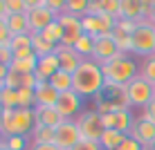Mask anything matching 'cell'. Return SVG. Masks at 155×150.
Returning <instances> with one entry per match:
<instances>
[{"label": "cell", "mask_w": 155, "mask_h": 150, "mask_svg": "<svg viewBox=\"0 0 155 150\" xmlns=\"http://www.w3.org/2000/svg\"><path fill=\"white\" fill-rule=\"evenodd\" d=\"M104 88H106L104 67L94 63L92 58L83 61L79 69L72 74V90L83 99H94L99 92H104Z\"/></svg>", "instance_id": "obj_1"}, {"label": "cell", "mask_w": 155, "mask_h": 150, "mask_svg": "<svg viewBox=\"0 0 155 150\" xmlns=\"http://www.w3.org/2000/svg\"><path fill=\"white\" fill-rule=\"evenodd\" d=\"M101 67H104L106 81L117 83V85H128L140 74V65L128 54H119L117 58H113L110 63H106V65H101Z\"/></svg>", "instance_id": "obj_2"}, {"label": "cell", "mask_w": 155, "mask_h": 150, "mask_svg": "<svg viewBox=\"0 0 155 150\" xmlns=\"http://www.w3.org/2000/svg\"><path fill=\"white\" fill-rule=\"evenodd\" d=\"M126 96H128L130 108H133V105H137V108H146V105L155 99V85L148 83L144 76L137 74V76L126 85Z\"/></svg>", "instance_id": "obj_3"}, {"label": "cell", "mask_w": 155, "mask_h": 150, "mask_svg": "<svg viewBox=\"0 0 155 150\" xmlns=\"http://www.w3.org/2000/svg\"><path fill=\"white\" fill-rule=\"evenodd\" d=\"M36 128V114H34V108H16L14 110V119L12 123L7 126L5 130V137H31Z\"/></svg>", "instance_id": "obj_4"}, {"label": "cell", "mask_w": 155, "mask_h": 150, "mask_svg": "<svg viewBox=\"0 0 155 150\" xmlns=\"http://www.w3.org/2000/svg\"><path fill=\"white\" fill-rule=\"evenodd\" d=\"M133 54L137 56H153L155 54V25L153 23H140L133 34Z\"/></svg>", "instance_id": "obj_5"}, {"label": "cell", "mask_w": 155, "mask_h": 150, "mask_svg": "<svg viewBox=\"0 0 155 150\" xmlns=\"http://www.w3.org/2000/svg\"><path fill=\"white\" fill-rule=\"evenodd\" d=\"M77 126H79V130H81V137L83 139H88V141H97L99 143V139L101 135H104V121H101V114L97 110H83V114L77 119Z\"/></svg>", "instance_id": "obj_6"}, {"label": "cell", "mask_w": 155, "mask_h": 150, "mask_svg": "<svg viewBox=\"0 0 155 150\" xmlns=\"http://www.w3.org/2000/svg\"><path fill=\"white\" fill-rule=\"evenodd\" d=\"M56 110H58V114H61L65 121H74V116L79 119V116L83 114V96H79L74 90L63 92L61 96H58Z\"/></svg>", "instance_id": "obj_7"}, {"label": "cell", "mask_w": 155, "mask_h": 150, "mask_svg": "<svg viewBox=\"0 0 155 150\" xmlns=\"http://www.w3.org/2000/svg\"><path fill=\"white\" fill-rule=\"evenodd\" d=\"M27 20H29V31L31 34H41L47 25H52L56 20V14H52L47 9V0H38L36 7H31L27 11Z\"/></svg>", "instance_id": "obj_8"}, {"label": "cell", "mask_w": 155, "mask_h": 150, "mask_svg": "<svg viewBox=\"0 0 155 150\" xmlns=\"http://www.w3.org/2000/svg\"><path fill=\"white\" fill-rule=\"evenodd\" d=\"M81 139L83 137H81L79 126H77V119H74V121H63L61 126H56V139H54V143L61 150H72Z\"/></svg>", "instance_id": "obj_9"}, {"label": "cell", "mask_w": 155, "mask_h": 150, "mask_svg": "<svg viewBox=\"0 0 155 150\" xmlns=\"http://www.w3.org/2000/svg\"><path fill=\"white\" fill-rule=\"evenodd\" d=\"M121 52H119V47H117V43L113 40V34L110 36H97V38H94V54H92L94 63L106 65V63H110Z\"/></svg>", "instance_id": "obj_10"}, {"label": "cell", "mask_w": 155, "mask_h": 150, "mask_svg": "<svg viewBox=\"0 0 155 150\" xmlns=\"http://www.w3.org/2000/svg\"><path fill=\"white\" fill-rule=\"evenodd\" d=\"M101 121H104L106 130H117V132H124V135H128L130 128L135 126V116H133L130 108L113 112V114H104V116H101Z\"/></svg>", "instance_id": "obj_11"}, {"label": "cell", "mask_w": 155, "mask_h": 150, "mask_svg": "<svg viewBox=\"0 0 155 150\" xmlns=\"http://www.w3.org/2000/svg\"><path fill=\"white\" fill-rule=\"evenodd\" d=\"M128 135L135 137L146 150H151L153 143H155V123L142 114V116H137V119H135V126L130 128V132H128Z\"/></svg>", "instance_id": "obj_12"}, {"label": "cell", "mask_w": 155, "mask_h": 150, "mask_svg": "<svg viewBox=\"0 0 155 150\" xmlns=\"http://www.w3.org/2000/svg\"><path fill=\"white\" fill-rule=\"evenodd\" d=\"M56 56H58V61H61V69H63V72H68V74H74L79 69V65L83 63L81 54H79L74 47L58 45L56 47Z\"/></svg>", "instance_id": "obj_13"}, {"label": "cell", "mask_w": 155, "mask_h": 150, "mask_svg": "<svg viewBox=\"0 0 155 150\" xmlns=\"http://www.w3.org/2000/svg\"><path fill=\"white\" fill-rule=\"evenodd\" d=\"M58 69H61V61H58L56 52L50 54V56L38 58V67H36V78H38V83H47Z\"/></svg>", "instance_id": "obj_14"}, {"label": "cell", "mask_w": 155, "mask_h": 150, "mask_svg": "<svg viewBox=\"0 0 155 150\" xmlns=\"http://www.w3.org/2000/svg\"><path fill=\"white\" fill-rule=\"evenodd\" d=\"M34 114H36V126H47V128H56L61 126L63 116L58 114L56 108H45V105H36L34 108Z\"/></svg>", "instance_id": "obj_15"}, {"label": "cell", "mask_w": 155, "mask_h": 150, "mask_svg": "<svg viewBox=\"0 0 155 150\" xmlns=\"http://www.w3.org/2000/svg\"><path fill=\"white\" fill-rule=\"evenodd\" d=\"M34 92H36V105H45V108H56L61 92H56V90L52 88L50 83H38Z\"/></svg>", "instance_id": "obj_16"}, {"label": "cell", "mask_w": 155, "mask_h": 150, "mask_svg": "<svg viewBox=\"0 0 155 150\" xmlns=\"http://www.w3.org/2000/svg\"><path fill=\"white\" fill-rule=\"evenodd\" d=\"M119 18H128V20H135V23H146L142 0H121V16Z\"/></svg>", "instance_id": "obj_17"}, {"label": "cell", "mask_w": 155, "mask_h": 150, "mask_svg": "<svg viewBox=\"0 0 155 150\" xmlns=\"http://www.w3.org/2000/svg\"><path fill=\"white\" fill-rule=\"evenodd\" d=\"M7 25H9V31H12V36H18V34H31V31H29L27 14H9V16H7Z\"/></svg>", "instance_id": "obj_18"}, {"label": "cell", "mask_w": 155, "mask_h": 150, "mask_svg": "<svg viewBox=\"0 0 155 150\" xmlns=\"http://www.w3.org/2000/svg\"><path fill=\"white\" fill-rule=\"evenodd\" d=\"M56 47H58V45H54V43H50V40H45L41 34H31V49H34V54L38 56V58L54 54Z\"/></svg>", "instance_id": "obj_19"}, {"label": "cell", "mask_w": 155, "mask_h": 150, "mask_svg": "<svg viewBox=\"0 0 155 150\" xmlns=\"http://www.w3.org/2000/svg\"><path fill=\"white\" fill-rule=\"evenodd\" d=\"M126 139L124 132H117V130H104V135L99 139V146L101 150H117L121 146V141Z\"/></svg>", "instance_id": "obj_20"}, {"label": "cell", "mask_w": 155, "mask_h": 150, "mask_svg": "<svg viewBox=\"0 0 155 150\" xmlns=\"http://www.w3.org/2000/svg\"><path fill=\"white\" fill-rule=\"evenodd\" d=\"M36 67H38V56H31V58H14L9 69L18 74H36Z\"/></svg>", "instance_id": "obj_21"}, {"label": "cell", "mask_w": 155, "mask_h": 150, "mask_svg": "<svg viewBox=\"0 0 155 150\" xmlns=\"http://www.w3.org/2000/svg\"><path fill=\"white\" fill-rule=\"evenodd\" d=\"M47 83H50L52 88L56 90V92H61V94H63V92H70V90H72V74H68V72H63V69H58V72H56Z\"/></svg>", "instance_id": "obj_22"}, {"label": "cell", "mask_w": 155, "mask_h": 150, "mask_svg": "<svg viewBox=\"0 0 155 150\" xmlns=\"http://www.w3.org/2000/svg\"><path fill=\"white\" fill-rule=\"evenodd\" d=\"M54 139H56V128L36 126L31 132V143H54Z\"/></svg>", "instance_id": "obj_23"}, {"label": "cell", "mask_w": 155, "mask_h": 150, "mask_svg": "<svg viewBox=\"0 0 155 150\" xmlns=\"http://www.w3.org/2000/svg\"><path fill=\"white\" fill-rule=\"evenodd\" d=\"M74 49H77L79 54H81V58H83V61L92 58V54H94V38H92V36H88V34H83L81 38L77 40Z\"/></svg>", "instance_id": "obj_24"}, {"label": "cell", "mask_w": 155, "mask_h": 150, "mask_svg": "<svg viewBox=\"0 0 155 150\" xmlns=\"http://www.w3.org/2000/svg\"><path fill=\"white\" fill-rule=\"evenodd\" d=\"M41 36L45 40L54 43V45H61V40H63V27L58 25V20H54L52 25H47V27L41 31Z\"/></svg>", "instance_id": "obj_25"}, {"label": "cell", "mask_w": 155, "mask_h": 150, "mask_svg": "<svg viewBox=\"0 0 155 150\" xmlns=\"http://www.w3.org/2000/svg\"><path fill=\"white\" fill-rule=\"evenodd\" d=\"M0 108H9V110H16V108H20L18 90L5 88V90H2V96H0Z\"/></svg>", "instance_id": "obj_26"}, {"label": "cell", "mask_w": 155, "mask_h": 150, "mask_svg": "<svg viewBox=\"0 0 155 150\" xmlns=\"http://www.w3.org/2000/svg\"><path fill=\"white\" fill-rule=\"evenodd\" d=\"M113 40L117 43V47H119L121 54H133V36L124 34L121 29H115L113 31Z\"/></svg>", "instance_id": "obj_27"}, {"label": "cell", "mask_w": 155, "mask_h": 150, "mask_svg": "<svg viewBox=\"0 0 155 150\" xmlns=\"http://www.w3.org/2000/svg\"><path fill=\"white\" fill-rule=\"evenodd\" d=\"M140 76H144L148 83L155 85V54L148 56V58H144V63L140 65Z\"/></svg>", "instance_id": "obj_28"}, {"label": "cell", "mask_w": 155, "mask_h": 150, "mask_svg": "<svg viewBox=\"0 0 155 150\" xmlns=\"http://www.w3.org/2000/svg\"><path fill=\"white\" fill-rule=\"evenodd\" d=\"M81 27H83V34L97 38L99 36V18L97 16H83L81 18Z\"/></svg>", "instance_id": "obj_29"}, {"label": "cell", "mask_w": 155, "mask_h": 150, "mask_svg": "<svg viewBox=\"0 0 155 150\" xmlns=\"http://www.w3.org/2000/svg\"><path fill=\"white\" fill-rule=\"evenodd\" d=\"M65 11L83 18V16L88 14V2H85V0H65Z\"/></svg>", "instance_id": "obj_30"}, {"label": "cell", "mask_w": 155, "mask_h": 150, "mask_svg": "<svg viewBox=\"0 0 155 150\" xmlns=\"http://www.w3.org/2000/svg\"><path fill=\"white\" fill-rule=\"evenodd\" d=\"M56 20H58V25H61L63 29H77V27H81V18L74 16V14H68V11L61 14V16H56Z\"/></svg>", "instance_id": "obj_31"}, {"label": "cell", "mask_w": 155, "mask_h": 150, "mask_svg": "<svg viewBox=\"0 0 155 150\" xmlns=\"http://www.w3.org/2000/svg\"><path fill=\"white\" fill-rule=\"evenodd\" d=\"M18 99H20V108H36V92L29 88H20L18 90Z\"/></svg>", "instance_id": "obj_32"}, {"label": "cell", "mask_w": 155, "mask_h": 150, "mask_svg": "<svg viewBox=\"0 0 155 150\" xmlns=\"http://www.w3.org/2000/svg\"><path fill=\"white\" fill-rule=\"evenodd\" d=\"M14 52L18 49H25V47H31V34H18V36H12V43H9Z\"/></svg>", "instance_id": "obj_33"}, {"label": "cell", "mask_w": 155, "mask_h": 150, "mask_svg": "<svg viewBox=\"0 0 155 150\" xmlns=\"http://www.w3.org/2000/svg\"><path fill=\"white\" fill-rule=\"evenodd\" d=\"M104 14L113 16V18L119 20L121 16V0H104Z\"/></svg>", "instance_id": "obj_34"}, {"label": "cell", "mask_w": 155, "mask_h": 150, "mask_svg": "<svg viewBox=\"0 0 155 150\" xmlns=\"http://www.w3.org/2000/svg\"><path fill=\"white\" fill-rule=\"evenodd\" d=\"M5 146H7L9 150H27V137H7L5 139Z\"/></svg>", "instance_id": "obj_35"}, {"label": "cell", "mask_w": 155, "mask_h": 150, "mask_svg": "<svg viewBox=\"0 0 155 150\" xmlns=\"http://www.w3.org/2000/svg\"><path fill=\"white\" fill-rule=\"evenodd\" d=\"M5 88L20 90V88H23V74H18V72H14V69H9L7 78H5Z\"/></svg>", "instance_id": "obj_36"}, {"label": "cell", "mask_w": 155, "mask_h": 150, "mask_svg": "<svg viewBox=\"0 0 155 150\" xmlns=\"http://www.w3.org/2000/svg\"><path fill=\"white\" fill-rule=\"evenodd\" d=\"M7 2V14H27L25 0H5Z\"/></svg>", "instance_id": "obj_37"}, {"label": "cell", "mask_w": 155, "mask_h": 150, "mask_svg": "<svg viewBox=\"0 0 155 150\" xmlns=\"http://www.w3.org/2000/svg\"><path fill=\"white\" fill-rule=\"evenodd\" d=\"M137 25H140V23H135V20H128V18H119V20H117V29H121V31H124V34H128V36L135 34Z\"/></svg>", "instance_id": "obj_38"}, {"label": "cell", "mask_w": 155, "mask_h": 150, "mask_svg": "<svg viewBox=\"0 0 155 150\" xmlns=\"http://www.w3.org/2000/svg\"><path fill=\"white\" fill-rule=\"evenodd\" d=\"M117 150H146V148H144V146H142L140 141H137L135 137L126 135V139H124V141H121V146L117 148Z\"/></svg>", "instance_id": "obj_39"}, {"label": "cell", "mask_w": 155, "mask_h": 150, "mask_svg": "<svg viewBox=\"0 0 155 150\" xmlns=\"http://www.w3.org/2000/svg\"><path fill=\"white\" fill-rule=\"evenodd\" d=\"M12 43V31H9L7 18H0V45H9Z\"/></svg>", "instance_id": "obj_40"}, {"label": "cell", "mask_w": 155, "mask_h": 150, "mask_svg": "<svg viewBox=\"0 0 155 150\" xmlns=\"http://www.w3.org/2000/svg\"><path fill=\"white\" fill-rule=\"evenodd\" d=\"M14 61V49L9 45H0V65H12Z\"/></svg>", "instance_id": "obj_41"}, {"label": "cell", "mask_w": 155, "mask_h": 150, "mask_svg": "<svg viewBox=\"0 0 155 150\" xmlns=\"http://www.w3.org/2000/svg\"><path fill=\"white\" fill-rule=\"evenodd\" d=\"M72 150H101V146H99L97 141H88V139H81V141H79Z\"/></svg>", "instance_id": "obj_42"}, {"label": "cell", "mask_w": 155, "mask_h": 150, "mask_svg": "<svg viewBox=\"0 0 155 150\" xmlns=\"http://www.w3.org/2000/svg\"><path fill=\"white\" fill-rule=\"evenodd\" d=\"M29 150H61L56 143H31Z\"/></svg>", "instance_id": "obj_43"}, {"label": "cell", "mask_w": 155, "mask_h": 150, "mask_svg": "<svg viewBox=\"0 0 155 150\" xmlns=\"http://www.w3.org/2000/svg\"><path fill=\"white\" fill-rule=\"evenodd\" d=\"M144 116H146V119H151V121L155 123V99L146 105V108H144Z\"/></svg>", "instance_id": "obj_44"}, {"label": "cell", "mask_w": 155, "mask_h": 150, "mask_svg": "<svg viewBox=\"0 0 155 150\" xmlns=\"http://www.w3.org/2000/svg\"><path fill=\"white\" fill-rule=\"evenodd\" d=\"M7 2H5V0H0V18H7Z\"/></svg>", "instance_id": "obj_45"}, {"label": "cell", "mask_w": 155, "mask_h": 150, "mask_svg": "<svg viewBox=\"0 0 155 150\" xmlns=\"http://www.w3.org/2000/svg\"><path fill=\"white\" fill-rule=\"evenodd\" d=\"M148 23L155 25V0H153V11H151V16H148Z\"/></svg>", "instance_id": "obj_46"}, {"label": "cell", "mask_w": 155, "mask_h": 150, "mask_svg": "<svg viewBox=\"0 0 155 150\" xmlns=\"http://www.w3.org/2000/svg\"><path fill=\"white\" fill-rule=\"evenodd\" d=\"M5 139H7V137H5V132H2V128H0V146H2V143H5Z\"/></svg>", "instance_id": "obj_47"}, {"label": "cell", "mask_w": 155, "mask_h": 150, "mask_svg": "<svg viewBox=\"0 0 155 150\" xmlns=\"http://www.w3.org/2000/svg\"><path fill=\"white\" fill-rule=\"evenodd\" d=\"M2 90H5V83H0V96H2Z\"/></svg>", "instance_id": "obj_48"}, {"label": "cell", "mask_w": 155, "mask_h": 150, "mask_svg": "<svg viewBox=\"0 0 155 150\" xmlns=\"http://www.w3.org/2000/svg\"><path fill=\"white\" fill-rule=\"evenodd\" d=\"M0 150H9V148H7V146H5V143H2V146H0Z\"/></svg>", "instance_id": "obj_49"}, {"label": "cell", "mask_w": 155, "mask_h": 150, "mask_svg": "<svg viewBox=\"0 0 155 150\" xmlns=\"http://www.w3.org/2000/svg\"><path fill=\"white\" fill-rule=\"evenodd\" d=\"M151 150H155V143H153V148H151Z\"/></svg>", "instance_id": "obj_50"}]
</instances>
